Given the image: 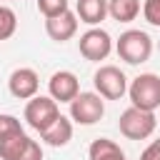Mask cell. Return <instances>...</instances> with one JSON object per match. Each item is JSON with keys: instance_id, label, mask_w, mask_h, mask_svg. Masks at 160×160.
<instances>
[{"instance_id": "cell-1", "label": "cell", "mask_w": 160, "mask_h": 160, "mask_svg": "<svg viewBox=\"0 0 160 160\" xmlns=\"http://www.w3.org/2000/svg\"><path fill=\"white\" fill-rule=\"evenodd\" d=\"M115 50H118L120 60H125L128 65H140V62L150 60L152 40L145 30H125L115 42Z\"/></svg>"}, {"instance_id": "cell-2", "label": "cell", "mask_w": 160, "mask_h": 160, "mask_svg": "<svg viewBox=\"0 0 160 160\" xmlns=\"http://www.w3.org/2000/svg\"><path fill=\"white\" fill-rule=\"evenodd\" d=\"M128 95L132 108L155 112L160 108V78L155 72H142L128 85Z\"/></svg>"}, {"instance_id": "cell-3", "label": "cell", "mask_w": 160, "mask_h": 160, "mask_svg": "<svg viewBox=\"0 0 160 160\" xmlns=\"http://www.w3.org/2000/svg\"><path fill=\"white\" fill-rule=\"evenodd\" d=\"M155 125H158V118L155 112H148V110H140V108H128L122 110L120 120H118V128L120 132L128 138V140H145L155 132Z\"/></svg>"}, {"instance_id": "cell-4", "label": "cell", "mask_w": 160, "mask_h": 160, "mask_svg": "<svg viewBox=\"0 0 160 160\" xmlns=\"http://www.w3.org/2000/svg\"><path fill=\"white\" fill-rule=\"evenodd\" d=\"M92 82H95V90H98V95L102 100H120L128 92V78L115 65L98 68L95 75H92Z\"/></svg>"}, {"instance_id": "cell-5", "label": "cell", "mask_w": 160, "mask_h": 160, "mask_svg": "<svg viewBox=\"0 0 160 160\" xmlns=\"http://www.w3.org/2000/svg\"><path fill=\"white\" fill-rule=\"evenodd\" d=\"M58 118H60V108H58V102H55L52 98H48V95H35V98H30L28 105H25V120H28V125H30L32 130H38V132L48 130Z\"/></svg>"}, {"instance_id": "cell-6", "label": "cell", "mask_w": 160, "mask_h": 160, "mask_svg": "<svg viewBox=\"0 0 160 160\" xmlns=\"http://www.w3.org/2000/svg\"><path fill=\"white\" fill-rule=\"evenodd\" d=\"M105 115V100L98 92H78L70 102V120L78 125H95Z\"/></svg>"}, {"instance_id": "cell-7", "label": "cell", "mask_w": 160, "mask_h": 160, "mask_svg": "<svg viewBox=\"0 0 160 160\" xmlns=\"http://www.w3.org/2000/svg\"><path fill=\"white\" fill-rule=\"evenodd\" d=\"M0 160H42V148L25 132L0 140Z\"/></svg>"}, {"instance_id": "cell-8", "label": "cell", "mask_w": 160, "mask_h": 160, "mask_svg": "<svg viewBox=\"0 0 160 160\" xmlns=\"http://www.w3.org/2000/svg\"><path fill=\"white\" fill-rule=\"evenodd\" d=\"M112 52V38L102 28H90L80 35V55L90 62H100Z\"/></svg>"}, {"instance_id": "cell-9", "label": "cell", "mask_w": 160, "mask_h": 160, "mask_svg": "<svg viewBox=\"0 0 160 160\" xmlns=\"http://www.w3.org/2000/svg\"><path fill=\"white\" fill-rule=\"evenodd\" d=\"M38 88H40V78L32 68H18L10 72L8 78V90L12 98L18 100H30L38 95Z\"/></svg>"}, {"instance_id": "cell-10", "label": "cell", "mask_w": 160, "mask_h": 160, "mask_svg": "<svg viewBox=\"0 0 160 160\" xmlns=\"http://www.w3.org/2000/svg\"><path fill=\"white\" fill-rule=\"evenodd\" d=\"M48 90H50V98L55 102H72L75 95L80 92V82L75 78V72L70 70H58L52 72V78L48 80Z\"/></svg>"}, {"instance_id": "cell-11", "label": "cell", "mask_w": 160, "mask_h": 160, "mask_svg": "<svg viewBox=\"0 0 160 160\" xmlns=\"http://www.w3.org/2000/svg\"><path fill=\"white\" fill-rule=\"evenodd\" d=\"M45 32H48V38L55 40V42L70 40V38L78 32V15L70 12V10H65V12L55 15V18H48V20H45Z\"/></svg>"}, {"instance_id": "cell-12", "label": "cell", "mask_w": 160, "mask_h": 160, "mask_svg": "<svg viewBox=\"0 0 160 160\" xmlns=\"http://www.w3.org/2000/svg\"><path fill=\"white\" fill-rule=\"evenodd\" d=\"M75 15L80 18V22H85L90 28H98L108 15V0H78Z\"/></svg>"}, {"instance_id": "cell-13", "label": "cell", "mask_w": 160, "mask_h": 160, "mask_svg": "<svg viewBox=\"0 0 160 160\" xmlns=\"http://www.w3.org/2000/svg\"><path fill=\"white\" fill-rule=\"evenodd\" d=\"M40 138H42L50 148H65V145L72 140V122H70V118L60 115L48 130L40 132Z\"/></svg>"}, {"instance_id": "cell-14", "label": "cell", "mask_w": 160, "mask_h": 160, "mask_svg": "<svg viewBox=\"0 0 160 160\" xmlns=\"http://www.w3.org/2000/svg\"><path fill=\"white\" fill-rule=\"evenodd\" d=\"M88 155H90V160H128L125 152L120 150V145L112 142V140H108V138H98V140H92Z\"/></svg>"}, {"instance_id": "cell-15", "label": "cell", "mask_w": 160, "mask_h": 160, "mask_svg": "<svg viewBox=\"0 0 160 160\" xmlns=\"http://www.w3.org/2000/svg\"><path fill=\"white\" fill-rule=\"evenodd\" d=\"M140 12V0H108V15L118 22H132Z\"/></svg>"}, {"instance_id": "cell-16", "label": "cell", "mask_w": 160, "mask_h": 160, "mask_svg": "<svg viewBox=\"0 0 160 160\" xmlns=\"http://www.w3.org/2000/svg\"><path fill=\"white\" fill-rule=\"evenodd\" d=\"M18 30V15L12 8L0 5V40H10Z\"/></svg>"}, {"instance_id": "cell-17", "label": "cell", "mask_w": 160, "mask_h": 160, "mask_svg": "<svg viewBox=\"0 0 160 160\" xmlns=\"http://www.w3.org/2000/svg\"><path fill=\"white\" fill-rule=\"evenodd\" d=\"M18 132H25L22 125H20V120H18L15 115L0 112V140H5V138H10V135H18Z\"/></svg>"}, {"instance_id": "cell-18", "label": "cell", "mask_w": 160, "mask_h": 160, "mask_svg": "<svg viewBox=\"0 0 160 160\" xmlns=\"http://www.w3.org/2000/svg\"><path fill=\"white\" fill-rule=\"evenodd\" d=\"M38 10L48 20V18H55V15L65 12L68 10V0H38Z\"/></svg>"}, {"instance_id": "cell-19", "label": "cell", "mask_w": 160, "mask_h": 160, "mask_svg": "<svg viewBox=\"0 0 160 160\" xmlns=\"http://www.w3.org/2000/svg\"><path fill=\"white\" fill-rule=\"evenodd\" d=\"M142 18L150 25L160 28V0H145L142 2Z\"/></svg>"}, {"instance_id": "cell-20", "label": "cell", "mask_w": 160, "mask_h": 160, "mask_svg": "<svg viewBox=\"0 0 160 160\" xmlns=\"http://www.w3.org/2000/svg\"><path fill=\"white\" fill-rule=\"evenodd\" d=\"M140 160H160V138L152 140V142L140 152Z\"/></svg>"}]
</instances>
